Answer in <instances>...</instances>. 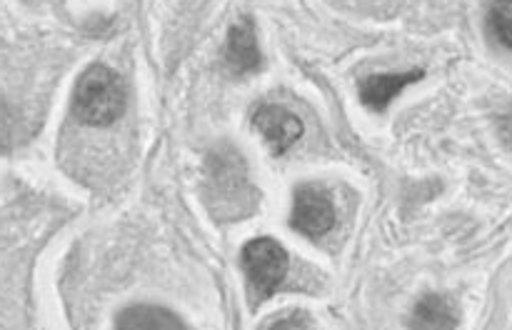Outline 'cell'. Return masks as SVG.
<instances>
[{
  "mask_svg": "<svg viewBox=\"0 0 512 330\" xmlns=\"http://www.w3.org/2000/svg\"><path fill=\"white\" fill-rule=\"evenodd\" d=\"M203 200L215 220H238L255 213L258 190L250 183L243 155L230 145L210 150L205 158Z\"/></svg>",
  "mask_w": 512,
  "mask_h": 330,
  "instance_id": "obj_1",
  "label": "cell"
},
{
  "mask_svg": "<svg viewBox=\"0 0 512 330\" xmlns=\"http://www.w3.org/2000/svg\"><path fill=\"white\" fill-rule=\"evenodd\" d=\"M128 90L113 68L95 63L78 78L73 90V115L85 125L105 128L123 115Z\"/></svg>",
  "mask_w": 512,
  "mask_h": 330,
  "instance_id": "obj_2",
  "label": "cell"
},
{
  "mask_svg": "<svg viewBox=\"0 0 512 330\" xmlns=\"http://www.w3.org/2000/svg\"><path fill=\"white\" fill-rule=\"evenodd\" d=\"M245 270V278L250 285V298L255 303L270 298L280 283L288 275V250L273 238H255L243 248V258H240Z\"/></svg>",
  "mask_w": 512,
  "mask_h": 330,
  "instance_id": "obj_3",
  "label": "cell"
},
{
  "mask_svg": "<svg viewBox=\"0 0 512 330\" xmlns=\"http://www.w3.org/2000/svg\"><path fill=\"white\" fill-rule=\"evenodd\" d=\"M290 225L308 238H320L335 225V205L328 190L318 183H303L295 188Z\"/></svg>",
  "mask_w": 512,
  "mask_h": 330,
  "instance_id": "obj_4",
  "label": "cell"
},
{
  "mask_svg": "<svg viewBox=\"0 0 512 330\" xmlns=\"http://www.w3.org/2000/svg\"><path fill=\"white\" fill-rule=\"evenodd\" d=\"M253 125L260 130L275 155H283L285 150L293 148L303 135L300 118L283 105H260L253 113Z\"/></svg>",
  "mask_w": 512,
  "mask_h": 330,
  "instance_id": "obj_5",
  "label": "cell"
},
{
  "mask_svg": "<svg viewBox=\"0 0 512 330\" xmlns=\"http://www.w3.org/2000/svg\"><path fill=\"white\" fill-rule=\"evenodd\" d=\"M225 63L238 75L255 73L263 65L258 35H255V25L248 15H240L238 23L230 25L228 43H225Z\"/></svg>",
  "mask_w": 512,
  "mask_h": 330,
  "instance_id": "obj_6",
  "label": "cell"
},
{
  "mask_svg": "<svg viewBox=\"0 0 512 330\" xmlns=\"http://www.w3.org/2000/svg\"><path fill=\"white\" fill-rule=\"evenodd\" d=\"M423 70H405V73H375L360 80V100L370 110H385L410 83H418Z\"/></svg>",
  "mask_w": 512,
  "mask_h": 330,
  "instance_id": "obj_7",
  "label": "cell"
},
{
  "mask_svg": "<svg viewBox=\"0 0 512 330\" xmlns=\"http://www.w3.org/2000/svg\"><path fill=\"white\" fill-rule=\"evenodd\" d=\"M115 330H188L173 310L163 305H130L115 318Z\"/></svg>",
  "mask_w": 512,
  "mask_h": 330,
  "instance_id": "obj_8",
  "label": "cell"
},
{
  "mask_svg": "<svg viewBox=\"0 0 512 330\" xmlns=\"http://www.w3.org/2000/svg\"><path fill=\"white\" fill-rule=\"evenodd\" d=\"M455 325L458 310L453 300L438 293L423 295L410 313V330H455Z\"/></svg>",
  "mask_w": 512,
  "mask_h": 330,
  "instance_id": "obj_9",
  "label": "cell"
},
{
  "mask_svg": "<svg viewBox=\"0 0 512 330\" xmlns=\"http://www.w3.org/2000/svg\"><path fill=\"white\" fill-rule=\"evenodd\" d=\"M488 30L503 48H512V3L490 5Z\"/></svg>",
  "mask_w": 512,
  "mask_h": 330,
  "instance_id": "obj_10",
  "label": "cell"
},
{
  "mask_svg": "<svg viewBox=\"0 0 512 330\" xmlns=\"http://www.w3.org/2000/svg\"><path fill=\"white\" fill-rule=\"evenodd\" d=\"M270 330H310L308 323V315L303 313H293V315H285V318H278Z\"/></svg>",
  "mask_w": 512,
  "mask_h": 330,
  "instance_id": "obj_11",
  "label": "cell"
},
{
  "mask_svg": "<svg viewBox=\"0 0 512 330\" xmlns=\"http://www.w3.org/2000/svg\"><path fill=\"white\" fill-rule=\"evenodd\" d=\"M500 138H503L505 143H508L512 148V113L500 118Z\"/></svg>",
  "mask_w": 512,
  "mask_h": 330,
  "instance_id": "obj_12",
  "label": "cell"
}]
</instances>
